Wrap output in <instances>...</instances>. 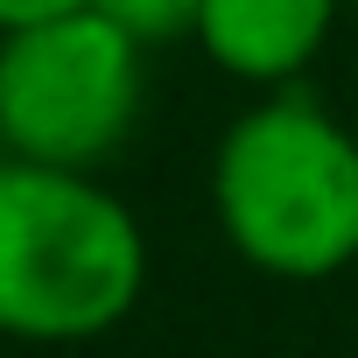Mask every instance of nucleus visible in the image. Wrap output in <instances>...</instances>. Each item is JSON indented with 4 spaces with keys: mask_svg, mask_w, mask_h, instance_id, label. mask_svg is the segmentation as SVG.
<instances>
[{
    "mask_svg": "<svg viewBox=\"0 0 358 358\" xmlns=\"http://www.w3.org/2000/svg\"><path fill=\"white\" fill-rule=\"evenodd\" d=\"M225 246L274 281H330L358 260V134L309 92L239 113L211 155Z\"/></svg>",
    "mask_w": 358,
    "mask_h": 358,
    "instance_id": "f257e3e1",
    "label": "nucleus"
},
{
    "mask_svg": "<svg viewBox=\"0 0 358 358\" xmlns=\"http://www.w3.org/2000/svg\"><path fill=\"white\" fill-rule=\"evenodd\" d=\"M141 288L148 239L99 176L0 162V337L92 344L134 316Z\"/></svg>",
    "mask_w": 358,
    "mask_h": 358,
    "instance_id": "f03ea898",
    "label": "nucleus"
},
{
    "mask_svg": "<svg viewBox=\"0 0 358 358\" xmlns=\"http://www.w3.org/2000/svg\"><path fill=\"white\" fill-rule=\"evenodd\" d=\"M141 113V43L99 8L0 36V141L8 162L92 176Z\"/></svg>",
    "mask_w": 358,
    "mask_h": 358,
    "instance_id": "7ed1b4c3",
    "label": "nucleus"
},
{
    "mask_svg": "<svg viewBox=\"0 0 358 358\" xmlns=\"http://www.w3.org/2000/svg\"><path fill=\"white\" fill-rule=\"evenodd\" d=\"M344 0H204L197 43L218 71L246 85H288L316 64Z\"/></svg>",
    "mask_w": 358,
    "mask_h": 358,
    "instance_id": "20e7f679",
    "label": "nucleus"
},
{
    "mask_svg": "<svg viewBox=\"0 0 358 358\" xmlns=\"http://www.w3.org/2000/svg\"><path fill=\"white\" fill-rule=\"evenodd\" d=\"M92 8H99L120 36H134L141 50H155V43H183V36H197L204 0H92Z\"/></svg>",
    "mask_w": 358,
    "mask_h": 358,
    "instance_id": "39448f33",
    "label": "nucleus"
},
{
    "mask_svg": "<svg viewBox=\"0 0 358 358\" xmlns=\"http://www.w3.org/2000/svg\"><path fill=\"white\" fill-rule=\"evenodd\" d=\"M92 8V0H0V36H15V29H43V22H64Z\"/></svg>",
    "mask_w": 358,
    "mask_h": 358,
    "instance_id": "423d86ee",
    "label": "nucleus"
},
{
    "mask_svg": "<svg viewBox=\"0 0 358 358\" xmlns=\"http://www.w3.org/2000/svg\"><path fill=\"white\" fill-rule=\"evenodd\" d=\"M0 162H8V141H0Z\"/></svg>",
    "mask_w": 358,
    "mask_h": 358,
    "instance_id": "0eeeda50",
    "label": "nucleus"
},
{
    "mask_svg": "<svg viewBox=\"0 0 358 358\" xmlns=\"http://www.w3.org/2000/svg\"><path fill=\"white\" fill-rule=\"evenodd\" d=\"M351 8H358V0H351Z\"/></svg>",
    "mask_w": 358,
    "mask_h": 358,
    "instance_id": "6e6552de",
    "label": "nucleus"
}]
</instances>
